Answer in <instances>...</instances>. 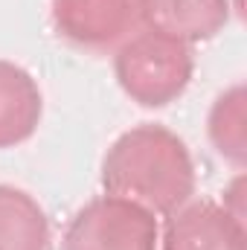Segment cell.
<instances>
[{
	"instance_id": "2",
	"label": "cell",
	"mask_w": 247,
	"mask_h": 250,
	"mask_svg": "<svg viewBox=\"0 0 247 250\" xmlns=\"http://www.w3.org/2000/svg\"><path fill=\"white\" fill-rule=\"evenodd\" d=\"M195 73L192 47L154 29L128 35L114 53V76L140 108H166L186 93Z\"/></svg>"
},
{
	"instance_id": "1",
	"label": "cell",
	"mask_w": 247,
	"mask_h": 250,
	"mask_svg": "<svg viewBox=\"0 0 247 250\" xmlns=\"http://www.w3.org/2000/svg\"><path fill=\"white\" fill-rule=\"evenodd\" d=\"M102 189L143 207L154 218H166L195 195L189 146L166 125H134L105 151Z\"/></svg>"
},
{
	"instance_id": "5",
	"label": "cell",
	"mask_w": 247,
	"mask_h": 250,
	"mask_svg": "<svg viewBox=\"0 0 247 250\" xmlns=\"http://www.w3.org/2000/svg\"><path fill=\"white\" fill-rule=\"evenodd\" d=\"M157 250H247V224L218 201H186L166 215Z\"/></svg>"
},
{
	"instance_id": "7",
	"label": "cell",
	"mask_w": 247,
	"mask_h": 250,
	"mask_svg": "<svg viewBox=\"0 0 247 250\" xmlns=\"http://www.w3.org/2000/svg\"><path fill=\"white\" fill-rule=\"evenodd\" d=\"M44 114V96L32 73L0 59V148L26 143Z\"/></svg>"
},
{
	"instance_id": "8",
	"label": "cell",
	"mask_w": 247,
	"mask_h": 250,
	"mask_svg": "<svg viewBox=\"0 0 247 250\" xmlns=\"http://www.w3.org/2000/svg\"><path fill=\"white\" fill-rule=\"evenodd\" d=\"M0 250H50L44 207L23 189L0 184Z\"/></svg>"
},
{
	"instance_id": "10",
	"label": "cell",
	"mask_w": 247,
	"mask_h": 250,
	"mask_svg": "<svg viewBox=\"0 0 247 250\" xmlns=\"http://www.w3.org/2000/svg\"><path fill=\"white\" fill-rule=\"evenodd\" d=\"M221 207H224L233 218H239V221L245 224V175H242V172L233 178L230 187L224 189V201H221Z\"/></svg>"
},
{
	"instance_id": "4",
	"label": "cell",
	"mask_w": 247,
	"mask_h": 250,
	"mask_svg": "<svg viewBox=\"0 0 247 250\" xmlns=\"http://www.w3.org/2000/svg\"><path fill=\"white\" fill-rule=\"evenodd\" d=\"M53 29L67 44L105 53L123 44L137 23V0H53Z\"/></svg>"
},
{
	"instance_id": "3",
	"label": "cell",
	"mask_w": 247,
	"mask_h": 250,
	"mask_svg": "<svg viewBox=\"0 0 247 250\" xmlns=\"http://www.w3.org/2000/svg\"><path fill=\"white\" fill-rule=\"evenodd\" d=\"M160 224L143 207L99 195L87 201L67 224L62 250H157Z\"/></svg>"
},
{
	"instance_id": "6",
	"label": "cell",
	"mask_w": 247,
	"mask_h": 250,
	"mask_svg": "<svg viewBox=\"0 0 247 250\" xmlns=\"http://www.w3.org/2000/svg\"><path fill=\"white\" fill-rule=\"evenodd\" d=\"M230 9V0H137V21L192 47L224 32Z\"/></svg>"
},
{
	"instance_id": "9",
	"label": "cell",
	"mask_w": 247,
	"mask_h": 250,
	"mask_svg": "<svg viewBox=\"0 0 247 250\" xmlns=\"http://www.w3.org/2000/svg\"><path fill=\"white\" fill-rule=\"evenodd\" d=\"M206 134L212 148L233 166L247 163V93L245 84L227 87L209 108Z\"/></svg>"
}]
</instances>
